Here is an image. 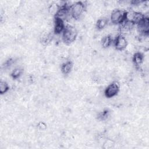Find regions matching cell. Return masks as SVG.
<instances>
[{
  "label": "cell",
  "instance_id": "obj_2",
  "mask_svg": "<svg viewBox=\"0 0 149 149\" xmlns=\"http://www.w3.org/2000/svg\"><path fill=\"white\" fill-rule=\"evenodd\" d=\"M85 9V5L81 2H77L70 6V14L74 19H79Z\"/></svg>",
  "mask_w": 149,
  "mask_h": 149
},
{
  "label": "cell",
  "instance_id": "obj_10",
  "mask_svg": "<svg viewBox=\"0 0 149 149\" xmlns=\"http://www.w3.org/2000/svg\"><path fill=\"white\" fill-rule=\"evenodd\" d=\"M108 20L105 18H101L98 20L97 22V28L98 30H102L105 27V26L107 25Z\"/></svg>",
  "mask_w": 149,
  "mask_h": 149
},
{
  "label": "cell",
  "instance_id": "obj_12",
  "mask_svg": "<svg viewBox=\"0 0 149 149\" xmlns=\"http://www.w3.org/2000/svg\"><path fill=\"white\" fill-rule=\"evenodd\" d=\"M23 71H22V69H20V68H16V69H15L13 72H12V77L13 78V79H17L18 77H19L20 76V75L22 74Z\"/></svg>",
  "mask_w": 149,
  "mask_h": 149
},
{
  "label": "cell",
  "instance_id": "obj_4",
  "mask_svg": "<svg viewBox=\"0 0 149 149\" xmlns=\"http://www.w3.org/2000/svg\"><path fill=\"white\" fill-rule=\"evenodd\" d=\"M119 91V85L118 82L113 81L109 84L105 90V95L107 98L115 96Z\"/></svg>",
  "mask_w": 149,
  "mask_h": 149
},
{
  "label": "cell",
  "instance_id": "obj_3",
  "mask_svg": "<svg viewBox=\"0 0 149 149\" xmlns=\"http://www.w3.org/2000/svg\"><path fill=\"white\" fill-rule=\"evenodd\" d=\"M126 12L120 9H116L112 11L111 15V20L113 24H120L126 19Z\"/></svg>",
  "mask_w": 149,
  "mask_h": 149
},
{
  "label": "cell",
  "instance_id": "obj_11",
  "mask_svg": "<svg viewBox=\"0 0 149 149\" xmlns=\"http://www.w3.org/2000/svg\"><path fill=\"white\" fill-rule=\"evenodd\" d=\"M9 87L8 84L5 81H1L0 82V93L3 94L9 90Z\"/></svg>",
  "mask_w": 149,
  "mask_h": 149
},
{
  "label": "cell",
  "instance_id": "obj_5",
  "mask_svg": "<svg viewBox=\"0 0 149 149\" xmlns=\"http://www.w3.org/2000/svg\"><path fill=\"white\" fill-rule=\"evenodd\" d=\"M114 45L115 48L118 51H123L124 50L127 45V41L126 37L123 36L122 34H119L117 36L115 40Z\"/></svg>",
  "mask_w": 149,
  "mask_h": 149
},
{
  "label": "cell",
  "instance_id": "obj_1",
  "mask_svg": "<svg viewBox=\"0 0 149 149\" xmlns=\"http://www.w3.org/2000/svg\"><path fill=\"white\" fill-rule=\"evenodd\" d=\"M77 31L76 29L72 26H67L65 27L62 32V38L63 41L69 44L73 42L76 38Z\"/></svg>",
  "mask_w": 149,
  "mask_h": 149
},
{
  "label": "cell",
  "instance_id": "obj_8",
  "mask_svg": "<svg viewBox=\"0 0 149 149\" xmlns=\"http://www.w3.org/2000/svg\"><path fill=\"white\" fill-rule=\"evenodd\" d=\"M112 38L110 35H107L103 37L102 41H101V45L103 48H108L112 44Z\"/></svg>",
  "mask_w": 149,
  "mask_h": 149
},
{
  "label": "cell",
  "instance_id": "obj_13",
  "mask_svg": "<svg viewBox=\"0 0 149 149\" xmlns=\"http://www.w3.org/2000/svg\"><path fill=\"white\" fill-rule=\"evenodd\" d=\"M108 116H109V112L107 110H105V111H103L102 112H101L99 114L98 118L100 119L103 120H105V119H107Z\"/></svg>",
  "mask_w": 149,
  "mask_h": 149
},
{
  "label": "cell",
  "instance_id": "obj_6",
  "mask_svg": "<svg viewBox=\"0 0 149 149\" xmlns=\"http://www.w3.org/2000/svg\"><path fill=\"white\" fill-rule=\"evenodd\" d=\"M54 23V33L56 34H59L62 33L65 27L63 20L59 17H55Z\"/></svg>",
  "mask_w": 149,
  "mask_h": 149
},
{
  "label": "cell",
  "instance_id": "obj_14",
  "mask_svg": "<svg viewBox=\"0 0 149 149\" xmlns=\"http://www.w3.org/2000/svg\"><path fill=\"white\" fill-rule=\"evenodd\" d=\"M38 128H39L40 129L42 130H45V129H46V127H47L46 125H45L44 122H40V123H38Z\"/></svg>",
  "mask_w": 149,
  "mask_h": 149
},
{
  "label": "cell",
  "instance_id": "obj_9",
  "mask_svg": "<svg viewBox=\"0 0 149 149\" xmlns=\"http://www.w3.org/2000/svg\"><path fill=\"white\" fill-rule=\"evenodd\" d=\"M133 61L136 66H139L141 64L143 61V56L140 52L136 53L133 58Z\"/></svg>",
  "mask_w": 149,
  "mask_h": 149
},
{
  "label": "cell",
  "instance_id": "obj_7",
  "mask_svg": "<svg viewBox=\"0 0 149 149\" xmlns=\"http://www.w3.org/2000/svg\"><path fill=\"white\" fill-rule=\"evenodd\" d=\"M73 68V63L70 61L66 62L63 63L61 66V71L64 74H68L72 70Z\"/></svg>",
  "mask_w": 149,
  "mask_h": 149
}]
</instances>
